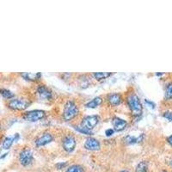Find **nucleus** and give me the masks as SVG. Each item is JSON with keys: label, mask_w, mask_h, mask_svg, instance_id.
<instances>
[{"label": "nucleus", "mask_w": 172, "mask_h": 172, "mask_svg": "<svg viewBox=\"0 0 172 172\" xmlns=\"http://www.w3.org/2000/svg\"><path fill=\"white\" fill-rule=\"evenodd\" d=\"M65 172H85V170L80 164H73L67 168Z\"/></svg>", "instance_id": "nucleus-18"}, {"label": "nucleus", "mask_w": 172, "mask_h": 172, "mask_svg": "<svg viewBox=\"0 0 172 172\" xmlns=\"http://www.w3.org/2000/svg\"><path fill=\"white\" fill-rule=\"evenodd\" d=\"M107 99L108 103L111 104L112 106H118L122 103V97L118 93H111L107 96Z\"/></svg>", "instance_id": "nucleus-12"}, {"label": "nucleus", "mask_w": 172, "mask_h": 172, "mask_svg": "<svg viewBox=\"0 0 172 172\" xmlns=\"http://www.w3.org/2000/svg\"><path fill=\"white\" fill-rule=\"evenodd\" d=\"M53 140V136L50 133H44L39 138L35 139V146L37 147H41L51 143Z\"/></svg>", "instance_id": "nucleus-10"}, {"label": "nucleus", "mask_w": 172, "mask_h": 172, "mask_svg": "<svg viewBox=\"0 0 172 172\" xmlns=\"http://www.w3.org/2000/svg\"><path fill=\"white\" fill-rule=\"evenodd\" d=\"M15 140V138L14 137H7L4 139V142H3V148L5 149V150H8L10 148V146H12L13 142Z\"/></svg>", "instance_id": "nucleus-19"}, {"label": "nucleus", "mask_w": 172, "mask_h": 172, "mask_svg": "<svg viewBox=\"0 0 172 172\" xmlns=\"http://www.w3.org/2000/svg\"><path fill=\"white\" fill-rule=\"evenodd\" d=\"M170 164H171V166H172V161H171V162H170Z\"/></svg>", "instance_id": "nucleus-29"}, {"label": "nucleus", "mask_w": 172, "mask_h": 172, "mask_svg": "<svg viewBox=\"0 0 172 172\" xmlns=\"http://www.w3.org/2000/svg\"><path fill=\"white\" fill-rule=\"evenodd\" d=\"M0 94L5 99H11L14 97V94L10 90H7V89H1L0 90Z\"/></svg>", "instance_id": "nucleus-22"}, {"label": "nucleus", "mask_w": 172, "mask_h": 172, "mask_svg": "<svg viewBox=\"0 0 172 172\" xmlns=\"http://www.w3.org/2000/svg\"><path fill=\"white\" fill-rule=\"evenodd\" d=\"M21 76L23 79H25L27 81L30 82H35L38 81L41 77V73H31V72H22L21 73Z\"/></svg>", "instance_id": "nucleus-13"}, {"label": "nucleus", "mask_w": 172, "mask_h": 172, "mask_svg": "<svg viewBox=\"0 0 172 172\" xmlns=\"http://www.w3.org/2000/svg\"><path fill=\"white\" fill-rule=\"evenodd\" d=\"M84 146V148H85L86 150L96 151V150H100L101 144H100L98 139H96V138L89 137L86 139Z\"/></svg>", "instance_id": "nucleus-9"}, {"label": "nucleus", "mask_w": 172, "mask_h": 172, "mask_svg": "<svg viewBox=\"0 0 172 172\" xmlns=\"http://www.w3.org/2000/svg\"><path fill=\"white\" fill-rule=\"evenodd\" d=\"M135 172H149V166L146 161H141L138 163Z\"/></svg>", "instance_id": "nucleus-16"}, {"label": "nucleus", "mask_w": 172, "mask_h": 172, "mask_svg": "<svg viewBox=\"0 0 172 172\" xmlns=\"http://www.w3.org/2000/svg\"><path fill=\"white\" fill-rule=\"evenodd\" d=\"M93 77L96 79V80H103V79H106L108 77H109L110 76L113 75L112 72H94L93 74Z\"/></svg>", "instance_id": "nucleus-17"}, {"label": "nucleus", "mask_w": 172, "mask_h": 172, "mask_svg": "<svg viewBox=\"0 0 172 172\" xmlns=\"http://www.w3.org/2000/svg\"><path fill=\"white\" fill-rule=\"evenodd\" d=\"M119 172H130L129 170H120V171Z\"/></svg>", "instance_id": "nucleus-28"}, {"label": "nucleus", "mask_w": 172, "mask_h": 172, "mask_svg": "<svg viewBox=\"0 0 172 172\" xmlns=\"http://www.w3.org/2000/svg\"><path fill=\"white\" fill-rule=\"evenodd\" d=\"M167 142L172 146V135H170V136H169L167 138Z\"/></svg>", "instance_id": "nucleus-26"}, {"label": "nucleus", "mask_w": 172, "mask_h": 172, "mask_svg": "<svg viewBox=\"0 0 172 172\" xmlns=\"http://www.w3.org/2000/svg\"><path fill=\"white\" fill-rule=\"evenodd\" d=\"M143 136L144 135H140L139 137H134V136H127L124 139V142L127 145H133V144H136L139 142H141L143 140Z\"/></svg>", "instance_id": "nucleus-15"}, {"label": "nucleus", "mask_w": 172, "mask_h": 172, "mask_svg": "<svg viewBox=\"0 0 172 172\" xmlns=\"http://www.w3.org/2000/svg\"><path fill=\"white\" fill-rule=\"evenodd\" d=\"M76 145H77V141H76V139L73 135H70V134L66 135L62 139L63 149L68 153H71V152H72L73 150H75Z\"/></svg>", "instance_id": "nucleus-6"}, {"label": "nucleus", "mask_w": 172, "mask_h": 172, "mask_svg": "<svg viewBox=\"0 0 172 172\" xmlns=\"http://www.w3.org/2000/svg\"><path fill=\"white\" fill-rule=\"evenodd\" d=\"M99 121H100V117L98 115L85 116L83 118L80 126L92 131V129L96 127V125L98 124Z\"/></svg>", "instance_id": "nucleus-7"}, {"label": "nucleus", "mask_w": 172, "mask_h": 172, "mask_svg": "<svg viewBox=\"0 0 172 172\" xmlns=\"http://www.w3.org/2000/svg\"><path fill=\"white\" fill-rule=\"evenodd\" d=\"M31 102L24 98H16L10 100L8 103L10 108L14 110H24L29 107Z\"/></svg>", "instance_id": "nucleus-3"}, {"label": "nucleus", "mask_w": 172, "mask_h": 172, "mask_svg": "<svg viewBox=\"0 0 172 172\" xmlns=\"http://www.w3.org/2000/svg\"><path fill=\"white\" fill-rule=\"evenodd\" d=\"M79 114V108L74 101H67L64 104L63 110V119L65 121H70L76 118Z\"/></svg>", "instance_id": "nucleus-2"}, {"label": "nucleus", "mask_w": 172, "mask_h": 172, "mask_svg": "<svg viewBox=\"0 0 172 172\" xmlns=\"http://www.w3.org/2000/svg\"><path fill=\"white\" fill-rule=\"evenodd\" d=\"M127 102L132 115L134 117H139L143 113V106L139 100V97L138 96L136 93H130L127 96Z\"/></svg>", "instance_id": "nucleus-1"}, {"label": "nucleus", "mask_w": 172, "mask_h": 172, "mask_svg": "<svg viewBox=\"0 0 172 172\" xmlns=\"http://www.w3.org/2000/svg\"><path fill=\"white\" fill-rule=\"evenodd\" d=\"M146 103H147V104H150V106H152V108L155 107V104L153 103H151V102H150V101H148L147 99H146Z\"/></svg>", "instance_id": "nucleus-27"}, {"label": "nucleus", "mask_w": 172, "mask_h": 172, "mask_svg": "<svg viewBox=\"0 0 172 172\" xmlns=\"http://www.w3.org/2000/svg\"><path fill=\"white\" fill-rule=\"evenodd\" d=\"M163 115L165 119H167V120H169L170 121H172V112H170V111L164 112Z\"/></svg>", "instance_id": "nucleus-24"}, {"label": "nucleus", "mask_w": 172, "mask_h": 172, "mask_svg": "<svg viewBox=\"0 0 172 172\" xmlns=\"http://www.w3.org/2000/svg\"><path fill=\"white\" fill-rule=\"evenodd\" d=\"M103 103V98L101 96H96L92 100H90L89 103H87L85 104V107L88 108H96L98 106H100Z\"/></svg>", "instance_id": "nucleus-14"}, {"label": "nucleus", "mask_w": 172, "mask_h": 172, "mask_svg": "<svg viewBox=\"0 0 172 172\" xmlns=\"http://www.w3.org/2000/svg\"><path fill=\"white\" fill-rule=\"evenodd\" d=\"M112 124L114 127L115 132H120L122 130H124L127 125V121L124 119H121L120 117H115L112 120Z\"/></svg>", "instance_id": "nucleus-11"}, {"label": "nucleus", "mask_w": 172, "mask_h": 172, "mask_svg": "<svg viewBox=\"0 0 172 172\" xmlns=\"http://www.w3.org/2000/svg\"><path fill=\"white\" fill-rule=\"evenodd\" d=\"M74 129L77 131L78 133L84 134V135H91L92 134V131H90V130L85 128L82 126H74Z\"/></svg>", "instance_id": "nucleus-21"}, {"label": "nucleus", "mask_w": 172, "mask_h": 172, "mask_svg": "<svg viewBox=\"0 0 172 172\" xmlns=\"http://www.w3.org/2000/svg\"><path fill=\"white\" fill-rule=\"evenodd\" d=\"M36 92L38 96L43 100H47V101H51L53 99V92L50 89H48L46 85L41 84L37 87Z\"/></svg>", "instance_id": "nucleus-8"}, {"label": "nucleus", "mask_w": 172, "mask_h": 172, "mask_svg": "<svg viewBox=\"0 0 172 172\" xmlns=\"http://www.w3.org/2000/svg\"><path fill=\"white\" fill-rule=\"evenodd\" d=\"M163 172H167V171H163Z\"/></svg>", "instance_id": "nucleus-31"}, {"label": "nucleus", "mask_w": 172, "mask_h": 172, "mask_svg": "<svg viewBox=\"0 0 172 172\" xmlns=\"http://www.w3.org/2000/svg\"><path fill=\"white\" fill-rule=\"evenodd\" d=\"M67 165H68V163L66 162H60V163H57L55 166L58 170H62V169H64Z\"/></svg>", "instance_id": "nucleus-23"}, {"label": "nucleus", "mask_w": 172, "mask_h": 172, "mask_svg": "<svg viewBox=\"0 0 172 172\" xmlns=\"http://www.w3.org/2000/svg\"><path fill=\"white\" fill-rule=\"evenodd\" d=\"M0 128H1V124H0Z\"/></svg>", "instance_id": "nucleus-30"}, {"label": "nucleus", "mask_w": 172, "mask_h": 172, "mask_svg": "<svg viewBox=\"0 0 172 172\" xmlns=\"http://www.w3.org/2000/svg\"><path fill=\"white\" fill-rule=\"evenodd\" d=\"M45 116H46V111L41 110V109H34V110L24 113L22 115V118L27 121L34 122V121L41 120Z\"/></svg>", "instance_id": "nucleus-4"}, {"label": "nucleus", "mask_w": 172, "mask_h": 172, "mask_svg": "<svg viewBox=\"0 0 172 172\" xmlns=\"http://www.w3.org/2000/svg\"><path fill=\"white\" fill-rule=\"evenodd\" d=\"M114 133H115V130L112 128L108 129V130H106V132H105V133H106L107 136H111V135L114 134Z\"/></svg>", "instance_id": "nucleus-25"}, {"label": "nucleus", "mask_w": 172, "mask_h": 172, "mask_svg": "<svg viewBox=\"0 0 172 172\" xmlns=\"http://www.w3.org/2000/svg\"><path fill=\"white\" fill-rule=\"evenodd\" d=\"M165 99L167 101H170L172 100V82L169 83L166 85V89H165V96H164Z\"/></svg>", "instance_id": "nucleus-20"}, {"label": "nucleus", "mask_w": 172, "mask_h": 172, "mask_svg": "<svg viewBox=\"0 0 172 172\" xmlns=\"http://www.w3.org/2000/svg\"><path fill=\"white\" fill-rule=\"evenodd\" d=\"M33 159H34V155H33V151L30 149H24L19 154V162L24 167L30 165L33 162Z\"/></svg>", "instance_id": "nucleus-5"}]
</instances>
